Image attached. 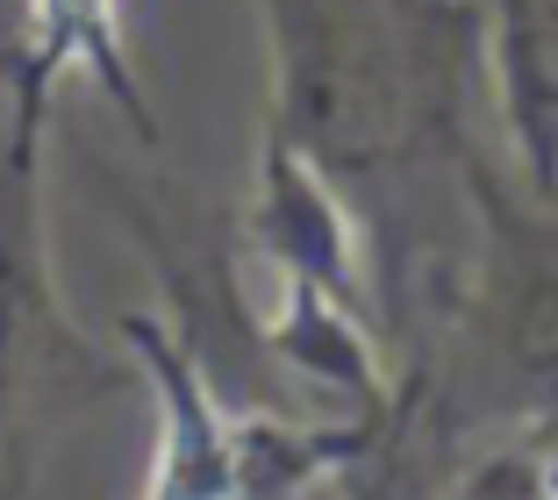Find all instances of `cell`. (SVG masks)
Wrapping results in <instances>:
<instances>
[{"instance_id":"6da1fadb","label":"cell","mask_w":558,"mask_h":500,"mask_svg":"<svg viewBox=\"0 0 558 500\" xmlns=\"http://www.w3.org/2000/svg\"><path fill=\"white\" fill-rule=\"evenodd\" d=\"M272 130L329 186H409L459 144L473 8L451 0H265Z\"/></svg>"},{"instance_id":"7a4b0ae2","label":"cell","mask_w":558,"mask_h":500,"mask_svg":"<svg viewBox=\"0 0 558 500\" xmlns=\"http://www.w3.org/2000/svg\"><path fill=\"white\" fill-rule=\"evenodd\" d=\"M44 114L50 94L8 86V114H0V500L29 493L50 436L122 387V371L65 315L50 279Z\"/></svg>"},{"instance_id":"3957f363","label":"cell","mask_w":558,"mask_h":500,"mask_svg":"<svg viewBox=\"0 0 558 500\" xmlns=\"http://www.w3.org/2000/svg\"><path fill=\"white\" fill-rule=\"evenodd\" d=\"M122 343L150 371L165 407L158 465L144 500H294L315 472L365 451V429H287V422H230L201 371L150 315H122Z\"/></svg>"},{"instance_id":"277c9868","label":"cell","mask_w":558,"mask_h":500,"mask_svg":"<svg viewBox=\"0 0 558 500\" xmlns=\"http://www.w3.org/2000/svg\"><path fill=\"white\" fill-rule=\"evenodd\" d=\"M494 65L530 179L558 194V0H494Z\"/></svg>"},{"instance_id":"5b68a950","label":"cell","mask_w":558,"mask_h":500,"mask_svg":"<svg viewBox=\"0 0 558 500\" xmlns=\"http://www.w3.org/2000/svg\"><path fill=\"white\" fill-rule=\"evenodd\" d=\"M551 200H558V194H551Z\"/></svg>"}]
</instances>
